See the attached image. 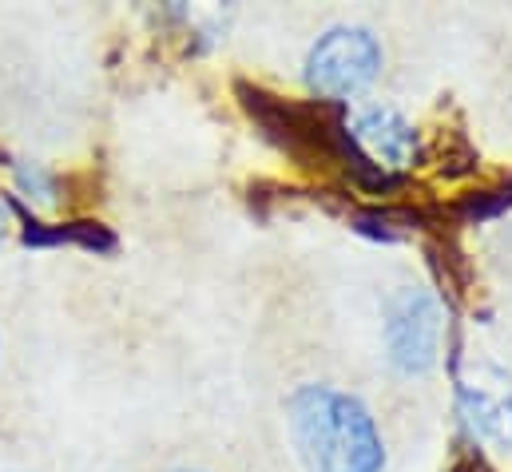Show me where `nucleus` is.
I'll use <instances>...</instances> for the list:
<instances>
[{
	"mask_svg": "<svg viewBox=\"0 0 512 472\" xmlns=\"http://www.w3.org/2000/svg\"><path fill=\"white\" fill-rule=\"evenodd\" d=\"M286 429L306 472H385V437L358 393L326 381L298 385L286 401Z\"/></svg>",
	"mask_w": 512,
	"mask_h": 472,
	"instance_id": "f257e3e1",
	"label": "nucleus"
},
{
	"mask_svg": "<svg viewBox=\"0 0 512 472\" xmlns=\"http://www.w3.org/2000/svg\"><path fill=\"white\" fill-rule=\"evenodd\" d=\"M385 52L378 36L362 24H334L326 28L302 64V80L310 88V96L318 104H354L358 96H366L378 76H382Z\"/></svg>",
	"mask_w": 512,
	"mask_h": 472,
	"instance_id": "f03ea898",
	"label": "nucleus"
},
{
	"mask_svg": "<svg viewBox=\"0 0 512 472\" xmlns=\"http://www.w3.org/2000/svg\"><path fill=\"white\" fill-rule=\"evenodd\" d=\"M445 306L429 286H397L382 306V350L401 377H425L445 350Z\"/></svg>",
	"mask_w": 512,
	"mask_h": 472,
	"instance_id": "7ed1b4c3",
	"label": "nucleus"
},
{
	"mask_svg": "<svg viewBox=\"0 0 512 472\" xmlns=\"http://www.w3.org/2000/svg\"><path fill=\"white\" fill-rule=\"evenodd\" d=\"M457 413L473 441L489 449H512V381L505 373L457 377Z\"/></svg>",
	"mask_w": 512,
	"mask_h": 472,
	"instance_id": "20e7f679",
	"label": "nucleus"
},
{
	"mask_svg": "<svg viewBox=\"0 0 512 472\" xmlns=\"http://www.w3.org/2000/svg\"><path fill=\"white\" fill-rule=\"evenodd\" d=\"M24 242L28 246H84V250H116V235L100 223H36V219H24Z\"/></svg>",
	"mask_w": 512,
	"mask_h": 472,
	"instance_id": "39448f33",
	"label": "nucleus"
},
{
	"mask_svg": "<svg viewBox=\"0 0 512 472\" xmlns=\"http://www.w3.org/2000/svg\"><path fill=\"white\" fill-rule=\"evenodd\" d=\"M16 171V191L24 195V199H32V203H40V207H52L60 195V187H56V175L44 167V163H16L12 167Z\"/></svg>",
	"mask_w": 512,
	"mask_h": 472,
	"instance_id": "423d86ee",
	"label": "nucleus"
},
{
	"mask_svg": "<svg viewBox=\"0 0 512 472\" xmlns=\"http://www.w3.org/2000/svg\"><path fill=\"white\" fill-rule=\"evenodd\" d=\"M509 207H512V187L481 191V195H473V199L465 203V219L485 223V219H493V215H501V211H509Z\"/></svg>",
	"mask_w": 512,
	"mask_h": 472,
	"instance_id": "0eeeda50",
	"label": "nucleus"
},
{
	"mask_svg": "<svg viewBox=\"0 0 512 472\" xmlns=\"http://www.w3.org/2000/svg\"><path fill=\"white\" fill-rule=\"evenodd\" d=\"M0 238H4V211H0Z\"/></svg>",
	"mask_w": 512,
	"mask_h": 472,
	"instance_id": "6e6552de",
	"label": "nucleus"
}]
</instances>
